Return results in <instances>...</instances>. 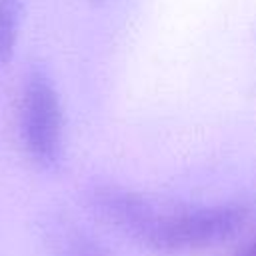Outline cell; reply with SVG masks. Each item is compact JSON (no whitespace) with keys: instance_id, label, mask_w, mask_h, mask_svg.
Listing matches in <instances>:
<instances>
[{"instance_id":"cell-3","label":"cell","mask_w":256,"mask_h":256,"mask_svg":"<svg viewBox=\"0 0 256 256\" xmlns=\"http://www.w3.org/2000/svg\"><path fill=\"white\" fill-rule=\"evenodd\" d=\"M22 16V0H0V66L10 64L16 54Z\"/></svg>"},{"instance_id":"cell-1","label":"cell","mask_w":256,"mask_h":256,"mask_svg":"<svg viewBox=\"0 0 256 256\" xmlns=\"http://www.w3.org/2000/svg\"><path fill=\"white\" fill-rule=\"evenodd\" d=\"M90 206L114 228L156 252H190L232 238L248 220L250 210L240 202L160 208L144 194L96 184L88 192Z\"/></svg>"},{"instance_id":"cell-2","label":"cell","mask_w":256,"mask_h":256,"mask_svg":"<svg viewBox=\"0 0 256 256\" xmlns=\"http://www.w3.org/2000/svg\"><path fill=\"white\" fill-rule=\"evenodd\" d=\"M20 138L32 164L44 172L64 158V110L58 88L42 66L28 70L20 98Z\"/></svg>"},{"instance_id":"cell-4","label":"cell","mask_w":256,"mask_h":256,"mask_svg":"<svg viewBox=\"0 0 256 256\" xmlns=\"http://www.w3.org/2000/svg\"><path fill=\"white\" fill-rule=\"evenodd\" d=\"M232 256H256V236L250 238L240 250H236Z\"/></svg>"}]
</instances>
